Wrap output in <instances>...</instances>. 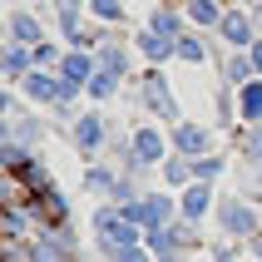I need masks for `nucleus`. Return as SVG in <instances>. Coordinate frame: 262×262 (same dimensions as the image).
<instances>
[]
</instances>
